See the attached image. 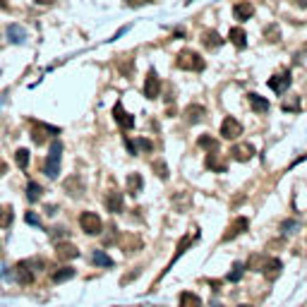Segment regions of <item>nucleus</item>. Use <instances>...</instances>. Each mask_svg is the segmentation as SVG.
<instances>
[{
  "label": "nucleus",
  "mask_w": 307,
  "mask_h": 307,
  "mask_svg": "<svg viewBox=\"0 0 307 307\" xmlns=\"http://www.w3.org/2000/svg\"><path fill=\"white\" fill-rule=\"evenodd\" d=\"M60 161H62V142L56 139V142L51 144V149H48V156H46V166H44L46 178L56 180V178L60 175Z\"/></svg>",
  "instance_id": "obj_1"
},
{
  "label": "nucleus",
  "mask_w": 307,
  "mask_h": 307,
  "mask_svg": "<svg viewBox=\"0 0 307 307\" xmlns=\"http://www.w3.org/2000/svg\"><path fill=\"white\" fill-rule=\"evenodd\" d=\"M175 65H178L180 70H190V72H202V70L206 67V62L202 60V56L194 53V51H180Z\"/></svg>",
  "instance_id": "obj_2"
},
{
  "label": "nucleus",
  "mask_w": 307,
  "mask_h": 307,
  "mask_svg": "<svg viewBox=\"0 0 307 307\" xmlns=\"http://www.w3.org/2000/svg\"><path fill=\"white\" fill-rule=\"evenodd\" d=\"M53 134H60V127L39 123V120L31 123V139H34V144H46V139L53 137Z\"/></svg>",
  "instance_id": "obj_3"
},
{
  "label": "nucleus",
  "mask_w": 307,
  "mask_h": 307,
  "mask_svg": "<svg viewBox=\"0 0 307 307\" xmlns=\"http://www.w3.org/2000/svg\"><path fill=\"white\" fill-rule=\"evenodd\" d=\"M79 226H82V231H84L87 235H99V233L103 231V221H101L94 211H84V214L79 216Z\"/></svg>",
  "instance_id": "obj_4"
},
{
  "label": "nucleus",
  "mask_w": 307,
  "mask_h": 307,
  "mask_svg": "<svg viewBox=\"0 0 307 307\" xmlns=\"http://www.w3.org/2000/svg\"><path fill=\"white\" fill-rule=\"evenodd\" d=\"M199 235H202V231H197V228H194V233H192V235H185L183 240L178 243V247H175V254H173V259L168 262V266L163 269V274H168V271L173 269V264H175V262L183 257V252H187V247L192 245V243H197V238H199Z\"/></svg>",
  "instance_id": "obj_5"
},
{
  "label": "nucleus",
  "mask_w": 307,
  "mask_h": 307,
  "mask_svg": "<svg viewBox=\"0 0 307 307\" xmlns=\"http://www.w3.org/2000/svg\"><path fill=\"white\" fill-rule=\"evenodd\" d=\"M291 84H293L291 70H283V72H278V74H274V77L269 79V89H271V91H276V94L288 91V87H291Z\"/></svg>",
  "instance_id": "obj_6"
},
{
  "label": "nucleus",
  "mask_w": 307,
  "mask_h": 307,
  "mask_svg": "<svg viewBox=\"0 0 307 307\" xmlns=\"http://www.w3.org/2000/svg\"><path fill=\"white\" fill-rule=\"evenodd\" d=\"M281 269H283V264H281V259H278V257H269V259H264V262H262V266H259V271L264 274V278H266V281H276V278H278V274H281Z\"/></svg>",
  "instance_id": "obj_7"
},
{
  "label": "nucleus",
  "mask_w": 307,
  "mask_h": 307,
  "mask_svg": "<svg viewBox=\"0 0 307 307\" xmlns=\"http://www.w3.org/2000/svg\"><path fill=\"white\" fill-rule=\"evenodd\" d=\"M243 134V125L238 123L233 116H226L223 123H221V137L223 139H238Z\"/></svg>",
  "instance_id": "obj_8"
},
{
  "label": "nucleus",
  "mask_w": 307,
  "mask_h": 307,
  "mask_svg": "<svg viewBox=\"0 0 307 307\" xmlns=\"http://www.w3.org/2000/svg\"><path fill=\"white\" fill-rule=\"evenodd\" d=\"M247 228H249V221H247L245 216H238L231 226H228V231L223 233V238H221V243H231L233 238H238L240 233H245Z\"/></svg>",
  "instance_id": "obj_9"
},
{
  "label": "nucleus",
  "mask_w": 307,
  "mask_h": 307,
  "mask_svg": "<svg viewBox=\"0 0 307 307\" xmlns=\"http://www.w3.org/2000/svg\"><path fill=\"white\" fill-rule=\"evenodd\" d=\"M161 94V79L156 77L154 70H149V74L144 77V96L146 99H159Z\"/></svg>",
  "instance_id": "obj_10"
},
{
  "label": "nucleus",
  "mask_w": 307,
  "mask_h": 307,
  "mask_svg": "<svg viewBox=\"0 0 307 307\" xmlns=\"http://www.w3.org/2000/svg\"><path fill=\"white\" fill-rule=\"evenodd\" d=\"M113 118H116V123L120 125L123 130H132V127H134V118L123 108V101H118V103L113 106Z\"/></svg>",
  "instance_id": "obj_11"
},
{
  "label": "nucleus",
  "mask_w": 307,
  "mask_h": 307,
  "mask_svg": "<svg viewBox=\"0 0 307 307\" xmlns=\"http://www.w3.org/2000/svg\"><path fill=\"white\" fill-rule=\"evenodd\" d=\"M15 274H17L19 286H29V283H34V274H31V264H29V259L19 262V264L15 266Z\"/></svg>",
  "instance_id": "obj_12"
},
{
  "label": "nucleus",
  "mask_w": 307,
  "mask_h": 307,
  "mask_svg": "<svg viewBox=\"0 0 307 307\" xmlns=\"http://www.w3.org/2000/svg\"><path fill=\"white\" fill-rule=\"evenodd\" d=\"M106 209L108 211H113V214H120L123 211V204H125V199H123V192H118V190H111V192H106Z\"/></svg>",
  "instance_id": "obj_13"
},
{
  "label": "nucleus",
  "mask_w": 307,
  "mask_h": 307,
  "mask_svg": "<svg viewBox=\"0 0 307 307\" xmlns=\"http://www.w3.org/2000/svg\"><path fill=\"white\" fill-rule=\"evenodd\" d=\"M254 154H257V151H254V146H252V144H247V142H245V144H235V146L231 149V156H233L235 161H240V163H247Z\"/></svg>",
  "instance_id": "obj_14"
},
{
  "label": "nucleus",
  "mask_w": 307,
  "mask_h": 307,
  "mask_svg": "<svg viewBox=\"0 0 307 307\" xmlns=\"http://www.w3.org/2000/svg\"><path fill=\"white\" fill-rule=\"evenodd\" d=\"M56 254H58L60 262H72V259L79 257V249L72 245V243H58L56 245Z\"/></svg>",
  "instance_id": "obj_15"
},
{
  "label": "nucleus",
  "mask_w": 307,
  "mask_h": 307,
  "mask_svg": "<svg viewBox=\"0 0 307 307\" xmlns=\"http://www.w3.org/2000/svg\"><path fill=\"white\" fill-rule=\"evenodd\" d=\"M233 15H235L238 22H247V19H252V15H254V5L247 2V0H243V2H238V5L233 7Z\"/></svg>",
  "instance_id": "obj_16"
},
{
  "label": "nucleus",
  "mask_w": 307,
  "mask_h": 307,
  "mask_svg": "<svg viewBox=\"0 0 307 307\" xmlns=\"http://www.w3.org/2000/svg\"><path fill=\"white\" fill-rule=\"evenodd\" d=\"M204 166H206L209 171H214V173H228V166H226V163L216 156V151H209V154H206Z\"/></svg>",
  "instance_id": "obj_17"
},
{
  "label": "nucleus",
  "mask_w": 307,
  "mask_h": 307,
  "mask_svg": "<svg viewBox=\"0 0 307 307\" xmlns=\"http://www.w3.org/2000/svg\"><path fill=\"white\" fill-rule=\"evenodd\" d=\"M204 116H206V108H204V106H199V103H192V106H187V108H185V120H187L190 125L199 123Z\"/></svg>",
  "instance_id": "obj_18"
},
{
  "label": "nucleus",
  "mask_w": 307,
  "mask_h": 307,
  "mask_svg": "<svg viewBox=\"0 0 307 307\" xmlns=\"http://www.w3.org/2000/svg\"><path fill=\"white\" fill-rule=\"evenodd\" d=\"M202 44L206 46V48H211V51H216L221 44H223V39H221V34L219 31H214V29H209V31H204L202 34Z\"/></svg>",
  "instance_id": "obj_19"
},
{
  "label": "nucleus",
  "mask_w": 307,
  "mask_h": 307,
  "mask_svg": "<svg viewBox=\"0 0 307 307\" xmlns=\"http://www.w3.org/2000/svg\"><path fill=\"white\" fill-rule=\"evenodd\" d=\"M228 39H231V44L235 48H245L247 46V34H245V29H240V27H233L228 31Z\"/></svg>",
  "instance_id": "obj_20"
},
{
  "label": "nucleus",
  "mask_w": 307,
  "mask_h": 307,
  "mask_svg": "<svg viewBox=\"0 0 307 307\" xmlns=\"http://www.w3.org/2000/svg\"><path fill=\"white\" fill-rule=\"evenodd\" d=\"M142 187H144V178H142L139 173H130V175H127V192H130L132 197L139 194Z\"/></svg>",
  "instance_id": "obj_21"
},
{
  "label": "nucleus",
  "mask_w": 307,
  "mask_h": 307,
  "mask_svg": "<svg viewBox=\"0 0 307 307\" xmlns=\"http://www.w3.org/2000/svg\"><path fill=\"white\" fill-rule=\"evenodd\" d=\"M247 99H249L252 111H257V113H266V111H269V101L262 99L259 94H247Z\"/></svg>",
  "instance_id": "obj_22"
},
{
  "label": "nucleus",
  "mask_w": 307,
  "mask_h": 307,
  "mask_svg": "<svg viewBox=\"0 0 307 307\" xmlns=\"http://www.w3.org/2000/svg\"><path fill=\"white\" fill-rule=\"evenodd\" d=\"M7 36H10V41H12V44H24L27 31H24L19 24H10V27H7Z\"/></svg>",
  "instance_id": "obj_23"
},
{
  "label": "nucleus",
  "mask_w": 307,
  "mask_h": 307,
  "mask_svg": "<svg viewBox=\"0 0 307 307\" xmlns=\"http://www.w3.org/2000/svg\"><path fill=\"white\" fill-rule=\"evenodd\" d=\"M70 278H74V269H70V266H62V269H58V271L51 274V281H53V283H65V281H70Z\"/></svg>",
  "instance_id": "obj_24"
},
{
  "label": "nucleus",
  "mask_w": 307,
  "mask_h": 307,
  "mask_svg": "<svg viewBox=\"0 0 307 307\" xmlns=\"http://www.w3.org/2000/svg\"><path fill=\"white\" fill-rule=\"evenodd\" d=\"M12 221H15V211H12V206L2 204V206H0V228H10Z\"/></svg>",
  "instance_id": "obj_25"
},
{
  "label": "nucleus",
  "mask_w": 307,
  "mask_h": 307,
  "mask_svg": "<svg viewBox=\"0 0 307 307\" xmlns=\"http://www.w3.org/2000/svg\"><path fill=\"white\" fill-rule=\"evenodd\" d=\"M180 307H202V298L185 291V293H180Z\"/></svg>",
  "instance_id": "obj_26"
},
{
  "label": "nucleus",
  "mask_w": 307,
  "mask_h": 307,
  "mask_svg": "<svg viewBox=\"0 0 307 307\" xmlns=\"http://www.w3.org/2000/svg\"><path fill=\"white\" fill-rule=\"evenodd\" d=\"M91 262H94L96 266H108V269L113 266V259H111L106 252H101V249H94V252H91Z\"/></svg>",
  "instance_id": "obj_27"
},
{
  "label": "nucleus",
  "mask_w": 307,
  "mask_h": 307,
  "mask_svg": "<svg viewBox=\"0 0 307 307\" xmlns=\"http://www.w3.org/2000/svg\"><path fill=\"white\" fill-rule=\"evenodd\" d=\"M41 192H44V187H41L39 183H34V180H31V183L27 185V199H29V204L39 202V199H41Z\"/></svg>",
  "instance_id": "obj_28"
},
{
  "label": "nucleus",
  "mask_w": 307,
  "mask_h": 307,
  "mask_svg": "<svg viewBox=\"0 0 307 307\" xmlns=\"http://www.w3.org/2000/svg\"><path fill=\"white\" fill-rule=\"evenodd\" d=\"M197 144H199L202 149H206V151H219V139H216V137L202 134V137L197 139Z\"/></svg>",
  "instance_id": "obj_29"
},
{
  "label": "nucleus",
  "mask_w": 307,
  "mask_h": 307,
  "mask_svg": "<svg viewBox=\"0 0 307 307\" xmlns=\"http://www.w3.org/2000/svg\"><path fill=\"white\" fill-rule=\"evenodd\" d=\"M29 159H31L29 149H17V151H15V161H17V166H19L22 171L29 168Z\"/></svg>",
  "instance_id": "obj_30"
},
{
  "label": "nucleus",
  "mask_w": 307,
  "mask_h": 307,
  "mask_svg": "<svg viewBox=\"0 0 307 307\" xmlns=\"http://www.w3.org/2000/svg\"><path fill=\"white\" fill-rule=\"evenodd\" d=\"M243 274H245V264H233V269H231V274H228V281L231 283H238L240 278H243Z\"/></svg>",
  "instance_id": "obj_31"
},
{
  "label": "nucleus",
  "mask_w": 307,
  "mask_h": 307,
  "mask_svg": "<svg viewBox=\"0 0 307 307\" xmlns=\"http://www.w3.org/2000/svg\"><path fill=\"white\" fill-rule=\"evenodd\" d=\"M264 36H266L269 41H278V39H281V31H278L276 24H269V27L264 29Z\"/></svg>",
  "instance_id": "obj_32"
},
{
  "label": "nucleus",
  "mask_w": 307,
  "mask_h": 307,
  "mask_svg": "<svg viewBox=\"0 0 307 307\" xmlns=\"http://www.w3.org/2000/svg\"><path fill=\"white\" fill-rule=\"evenodd\" d=\"M151 168L156 171V175H159V178L168 180V166H166V163H161V161H154V163H151Z\"/></svg>",
  "instance_id": "obj_33"
},
{
  "label": "nucleus",
  "mask_w": 307,
  "mask_h": 307,
  "mask_svg": "<svg viewBox=\"0 0 307 307\" xmlns=\"http://www.w3.org/2000/svg\"><path fill=\"white\" fill-rule=\"evenodd\" d=\"M134 149H137V154H139V149H144V151H151V149H154V144H151L149 139H144V137H139V139L134 142Z\"/></svg>",
  "instance_id": "obj_34"
},
{
  "label": "nucleus",
  "mask_w": 307,
  "mask_h": 307,
  "mask_svg": "<svg viewBox=\"0 0 307 307\" xmlns=\"http://www.w3.org/2000/svg\"><path fill=\"white\" fill-rule=\"evenodd\" d=\"M281 231L288 235V233H293V231H298V221H293V219H288V221H283L281 223Z\"/></svg>",
  "instance_id": "obj_35"
},
{
  "label": "nucleus",
  "mask_w": 307,
  "mask_h": 307,
  "mask_svg": "<svg viewBox=\"0 0 307 307\" xmlns=\"http://www.w3.org/2000/svg\"><path fill=\"white\" fill-rule=\"evenodd\" d=\"M116 238H118V231H116V226H111V228H108V238H103V247L113 245Z\"/></svg>",
  "instance_id": "obj_36"
},
{
  "label": "nucleus",
  "mask_w": 307,
  "mask_h": 307,
  "mask_svg": "<svg viewBox=\"0 0 307 307\" xmlns=\"http://www.w3.org/2000/svg\"><path fill=\"white\" fill-rule=\"evenodd\" d=\"M24 221H27L29 226H41V219H39L34 211H27V214H24Z\"/></svg>",
  "instance_id": "obj_37"
},
{
  "label": "nucleus",
  "mask_w": 307,
  "mask_h": 307,
  "mask_svg": "<svg viewBox=\"0 0 307 307\" xmlns=\"http://www.w3.org/2000/svg\"><path fill=\"white\" fill-rule=\"evenodd\" d=\"M65 190H74L72 194L77 197V194H79V178H72L70 183H65Z\"/></svg>",
  "instance_id": "obj_38"
},
{
  "label": "nucleus",
  "mask_w": 307,
  "mask_h": 307,
  "mask_svg": "<svg viewBox=\"0 0 307 307\" xmlns=\"http://www.w3.org/2000/svg\"><path fill=\"white\" fill-rule=\"evenodd\" d=\"M300 108V99L295 96L293 101H288V103H283V111H298Z\"/></svg>",
  "instance_id": "obj_39"
},
{
  "label": "nucleus",
  "mask_w": 307,
  "mask_h": 307,
  "mask_svg": "<svg viewBox=\"0 0 307 307\" xmlns=\"http://www.w3.org/2000/svg\"><path fill=\"white\" fill-rule=\"evenodd\" d=\"M62 235H70V233H67V231H65L62 226H58V228H53V233H51V238H53V240H56V238H62Z\"/></svg>",
  "instance_id": "obj_40"
},
{
  "label": "nucleus",
  "mask_w": 307,
  "mask_h": 307,
  "mask_svg": "<svg viewBox=\"0 0 307 307\" xmlns=\"http://www.w3.org/2000/svg\"><path fill=\"white\" fill-rule=\"evenodd\" d=\"M206 283L211 286V291H214V293H219V291H221V286H223L221 281H206Z\"/></svg>",
  "instance_id": "obj_41"
},
{
  "label": "nucleus",
  "mask_w": 307,
  "mask_h": 307,
  "mask_svg": "<svg viewBox=\"0 0 307 307\" xmlns=\"http://www.w3.org/2000/svg\"><path fill=\"white\" fill-rule=\"evenodd\" d=\"M5 173H7V163H5V161H0V178H2Z\"/></svg>",
  "instance_id": "obj_42"
},
{
  "label": "nucleus",
  "mask_w": 307,
  "mask_h": 307,
  "mask_svg": "<svg viewBox=\"0 0 307 307\" xmlns=\"http://www.w3.org/2000/svg\"><path fill=\"white\" fill-rule=\"evenodd\" d=\"M34 2H36V5H53L56 0H34Z\"/></svg>",
  "instance_id": "obj_43"
},
{
  "label": "nucleus",
  "mask_w": 307,
  "mask_h": 307,
  "mask_svg": "<svg viewBox=\"0 0 307 307\" xmlns=\"http://www.w3.org/2000/svg\"><path fill=\"white\" fill-rule=\"evenodd\" d=\"M240 307H252V305H240Z\"/></svg>",
  "instance_id": "obj_44"
}]
</instances>
